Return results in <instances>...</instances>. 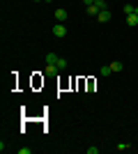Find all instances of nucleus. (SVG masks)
Here are the masks:
<instances>
[{
    "label": "nucleus",
    "mask_w": 138,
    "mask_h": 154,
    "mask_svg": "<svg viewBox=\"0 0 138 154\" xmlns=\"http://www.w3.org/2000/svg\"><path fill=\"white\" fill-rule=\"evenodd\" d=\"M111 16H113L111 9H101V12L97 14V21H99V23H108V21H111Z\"/></svg>",
    "instance_id": "nucleus-1"
},
{
    "label": "nucleus",
    "mask_w": 138,
    "mask_h": 154,
    "mask_svg": "<svg viewBox=\"0 0 138 154\" xmlns=\"http://www.w3.org/2000/svg\"><path fill=\"white\" fill-rule=\"evenodd\" d=\"M53 37H67V28L62 23H55L53 26Z\"/></svg>",
    "instance_id": "nucleus-2"
},
{
    "label": "nucleus",
    "mask_w": 138,
    "mask_h": 154,
    "mask_svg": "<svg viewBox=\"0 0 138 154\" xmlns=\"http://www.w3.org/2000/svg\"><path fill=\"white\" fill-rule=\"evenodd\" d=\"M127 26L129 28H138V9L133 14H127Z\"/></svg>",
    "instance_id": "nucleus-3"
},
{
    "label": "nucleus",
    "mask_w": 138,
    "mask_h": 154,
    "mask_svg": "<svg viewBox=\"0 0 138 154\" xmlns=\"http://www.w3.org/2000/svg\"><path fill=\"white\" fill-rule=\"evenodd\" d=\"M67 16H69V14H67V9H62V7H58V9H55V19H58V23H65Z\"/></svg>",
    "instance_id": "nucleus-4"
},
{
    "label": "nucleus",
    "mask_w": 138,
    "mask_h": 154,
    "mask_svg": "<svg viewBox=\"0 0 138 154\" xmlns=\"http://www.w3.org/2000/svg\"><path fill=\"white\" fill-rule=\"evenodd\" d=\"M122 69H124V64L120 62V60H113V62H111V71H113V74H120Z\"/></svg>",
    "instance_id": "nucleus-5"
},
{
    "label": "nucleus",
    "mask_w": 138,
    "mask_h": 154,
    "mask_svg": "<svg viewBox=\"0 0 138 154\" xmlns=\"http://www.w3.org/2000/svg\"><path fill=\"white\" fill-rule=\"evenodd\" d=\"M46 74H51V76H55V74H60V67L58 64H46Z\"/></svg>",
    "instance_id": "nucleus-6"
},
{
    "label": "nucleus",
    "mask_w": 138,
    "mask_h": 154,
    "mask_svg": "<svg viewBox=\"0 0 138 154\" xmlns=\"http://www.w3.org/2000/svg\"><path fill=\"white\" fill-rule=\"evenodd\" d=\"M58 53H46V64H55V62H58Z\"/></svg>",
    "instance_id": "nucleus-7"
},
{
    "label": "nucleus",
    "mask_w": 138,
    "mask_h": 154,
    "mask_svg": "<svg viewBox=\"0 0 138 154\" xmlns=\"http://www.w3.org/2000/svg\"><path fill=\"white\" fill-rule=\"evenodd\" d=\"M133 145L131 143H118V145H115V149H118V152H127V149H131Z\"/></svg>",
    "instance_id": "nucleus-8"
},
{
    "label": "nucleus",
    "mask_w": 138,
    "mask_h": 154,
    "mask_svg": "<svg viewBox=\"0 0 138 154\" xmlns=\"http://www.w3.org/2000/svg\"><path fill=\"white\" fill-rule=\"evenodd\" d=\"M136 9H138V7H133L131 2H124V7H122V12H124V14H133Z\"/></svg>",
    "instance_id": "nucleus-9"
},
{
    "label": "nucleus",
    "mask_w": 138,
    "mask_h": 154,
    "mask_svg": "<svg viewBox=\"0 0 138 154\" xmlns=\"http://www.w3.org/2000/svg\"><path fill=\"white\" fill-rule=\"evenodd\" d=\"M87 14H90V16H97V14H99V7L97 5H90V7H87Z\"/></svg>",
    "instance_id": "nucleus-10"
},
{
    "label": "nucleus",
    "mask_w": 138,
    "mask_h": 154,
    "mask_svg": "<svg viewBox=\"0 0 138 154\" xmlns=\"http://www.w3.org/2000/svg\"><path fill=\"white\" fill-rule=\"evenodd\" d=\"M101 76H111L113 71H111V64H106V67H101V71H99Z\"/></svg>",
    "instance_id": "nucleus-11"
},
{
    "label": "nucleus",
    "mask_w": 138,
    "mask_h": 154,
    "mask_svg": "<svg viewBox=\"0 0 138 154\" xmlns=\"http://www.w3.org/2000/svg\"><path fill=\"white\" fill-rule=\"evenodd\" d=\"M94 5L99 7V12H101V9H108V5H106V0H94Z\"/></svg>",
    "instance_id": "nucleus-12"
},
{
    "label": "nucleus",
    "mask_w": 138,
    "mask_h": 154,
    "mask_svg": "<svg viewBox=\"0 0 138 154\" xmlns=\"http://www.w3.org/2000/svg\"><path fill=\"white\" fill-rule=\"evenodd\" d=\"M55 64L60 67V71H65V69H67V60H62V58H60V60H58Z\"/></svg>",
    "instance_id": "nucleus-13"
},
{
    "label": "nucleus",
    "mask_w": 138,
    "mask_h": 154,
    "mask_svg": "<svg viewBox=\"0 0 138 154\" xmlns=\"http://www.w3.org/2000/svg\"><path fill=\"white\" fill-rule=\"evenodd\" d=\"M19 154H32V147H19Z\"/></svg>",
    "instance_id": "nucleus-14"
},
{
    "label": "nucleus",
    "mask_w": 138,
    "mask_h": 154,
    "mask_svg": "<svg viewBox=\"0 0 138 154\" xmlns=\"http://www.w3.org/2000/svg\"><path fill=\"white\" fill-rule=\"evenodd\" d=\"M85 152H87V154H99V147H87Z\"/></svg>",
    "instance_id": "nucleus-15"
},
{
    "label": "nucleus",
    "mask_w": 138,
    "mask_h": 154,
    "mask_svg": "<svg viewBox=\"0 0 138 154\" xmlns=\"http://www.w3.org/2000/svg\"><path fill=\"white\" fill-rule=\"evenodd\" d=\"M83 2H85L87 7H90V5H94V0H83Z\"/></svg>",
    "instance_id": "nucleus-16"
},
{
    "label": "nucleus",
    "mask_w": 138,
    "mask_h": 154,
    "mask_svg": "<svg viewBox=\"0 0 138 154\" xmlns=\"http://www.w3.org/2000/svg\"><path fill=\"white\" fill-rule=\"evenodd\" d=\"M35 2H44V0H35Z\"/></svg>",
    "instance_id": "nucleus-17"
},
{
    "label": "nucleus",
    "mask_w": 138,
    "mask_h": 154,
    "mask_svg": "<svg viewBox=\"0 0 138 154\" xmlns=\"http://www.w3.org/2000/svg\"><path fill=\"white\" fill-rule=\"evenodd\" d=\"M44 2H53V0H44Z\"/></svg>",
    "instance_id": "nucleus-18"
}]
</instances>
